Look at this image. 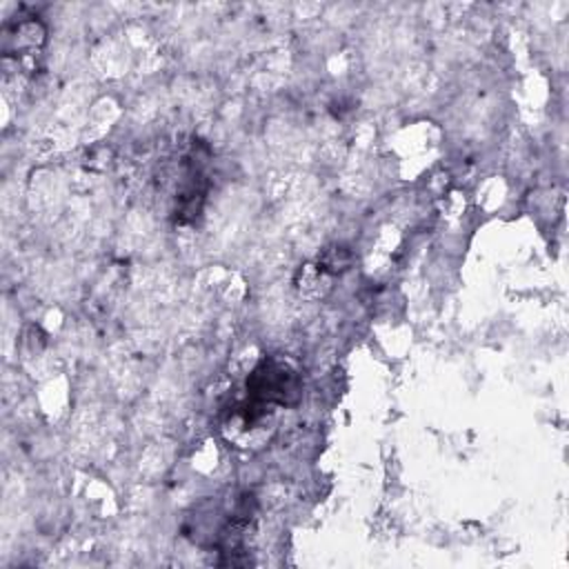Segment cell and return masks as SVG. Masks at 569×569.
Instances as JSON below:
<instances>
[{
  "label": "cell",
  "mask_w": 569,
  "mask_h": 569,
  "mask_svg": "<svg viewBox=\"0 0 569 569\" xmlns=\"http://www.w3.org/2000/svg\"><path fill=\"white\" fill-rule=\"evenodd\" d=\"M276 427L273 405L247 398L227 407L220 416V431L222 436L240 447V449H256L267 445Z\"/></svg>",
  "instance_id": "obj_1"
},
{
  "label": "cell",
  "mask_w": 569,
  "mask_h": 569,
  "mask_svg": "<svg viewBox=\"0 0 569 569\" xmlns=\"http://www.w3.org/2000/svg\"><path fill=\"white\" fill-rule=\"evenodd\" d=\"M302 396L298 371L282 358H264L247 378V398L273 405L293 407Z\"/></svg>",
  "instance_id": "obj_2"
},
{
  "label": "cell",
  "mask_w": 569,
  "mask_h": 569,
  "mask_svg": "<svg viewBox=\"0 0 569 569\" xmlns=\"http://www.w3.org/2000/svg\"><path fill=\"white\" fill-rule=\"evenodd\" d=\"M47 38L44 24L36 16H20L16 20L4 22L0 31V47L4 60L33 56L42 49Z\"/></svg>",
  "instance_id": "obj_3"
},
{
  "label": "cell",
  "mask_w": 569,
  "mask_h": 569,
  "mask_svg": "<svg viewBox=\"0 0 569 569\" xmlns=\"http://www.w3.org/2000/svg\"><path fill=\"white\" fill-rule=\"evenodd\" d=\"M296 289L305 296V298H322L329 287H331V276L325 273L316 262L313 264H302L296 273V280H293Z\"/></svg>",
  "instance_id": "obj_4"
},
{
  "label": "cell",
  "mask_w": 569,
  "mask_h": 569,
  "mask_svg": "<svg viewBox=\"0 0 569 569\" xmlns=\"http://www.w3.org/2000/svg\"><path fill=\"white\" fill-rule=\"evenodd\" d=\"M316 264L325 271V273H329L331 278L333 276H340V273H345L347 269H351V264H353V251L347 247V244H327L320 253H318V260H316Z\"/></svg>",
  "instance_id": "obj_5"
}]
</instances>
